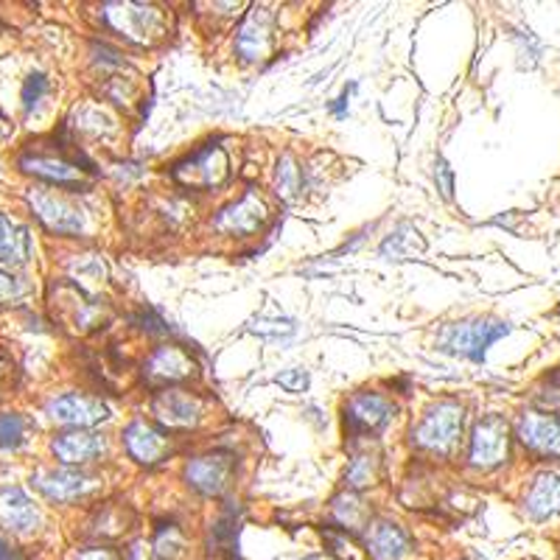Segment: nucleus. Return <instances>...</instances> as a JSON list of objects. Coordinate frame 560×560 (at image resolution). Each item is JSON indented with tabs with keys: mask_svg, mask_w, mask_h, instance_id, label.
I'll use <instances>...</instances> for the list:
<instances>
[{
	"mask_svg": "<svg viewBox=\"0 0 560 560\" xmlns=\"http://www.w3.org/2000/svg\"><path fill=\"white\" fill-rule=\"evenodd\" d=\"M31 482L51 501H76L96 487L93 476L74 471V468H42L34 474Z\"/></svg>",
	"mask_w": 560,
	"mask_h": 560,
	"instance_id": "9b49d317",
	"label": "nucleus"
},
{
	"mask_svg": "<svg viewBox=\"0 0 560 560\" xmlns=\"http://www.w3.org/2000/svg\"><path fill=\"white\" fill-rule=\"evenodd\" d=\"M124 446H127L129 457L138 460L140 466H154L168 454V437L147 420H132L124 429Z\"/></svg>",
	"mask_w": 560,
	"mask_h": 560,
	"instance_id": "f3484780",
	"label": "nucleus"
},
{
	"mask_svg": "<svg viewBox=\"0 0 560 560\" xmlns=\"http://www.w3.org/2000/svg\"><path fill=\"white\" fill-rule=\"evenodd\" d=\"M434 177H437V188H441V194L446 196V200H451L454 177H451V168H448L446 161H437V171H434Z\"/></svg>",
	"mask_w": 560,
	"mask_h": 560,
	"instance_id": "473e14b6",
	"label": "nucleus"
},
{
	"mask_svg": "<svg viewBox=\"0 0 560 560\" xmlns=\"http://www.w3.org/2000/svg\"><path fill=\"white\" fill-rule=\"evenodd\" d=\"M275 381H278L280 387L287 390V393H306L308 390V373L306 370H301V367L283 370V373H278V379Z\"/></svg>",
	"mask_w": 560,
	"mask_h": 560,
	"instance_id": "7c9ffc66",
	"label": "nucleus"
},
{
	"mask_svg": "<svg viewBox=\"0 0 560 560\" xmlns=\"http://www.w3.org/2000/svg\"><path fill=\"white\" fill-rule=\"evenodd\" d=\"M301 186H303V171L297 166L292 154H283L278 161V168H275V188H278V194L283 200H294V196L301 194Z\"/></svg>",
	"mask_w": 560,
	"mask_h": 560,
	"instance_id": "a878e982",
	"label": "nucleus"
},
{
	"mask_svg": "<svg viewBox=\"0 0 560 560\" xmlns=\"http://www.w3.org/2000/svg\"><path fill=\"white\" fill-rule=\"evenodd\" d=\"M7 120H3V115H0V138H3V135H7Z\"/></svg>",
	"mask_w": 560,
	"mask_h": 560,
	"instance_id": "4c0bfd02",
	"label": "nucleus"
},
{
	"mask_svg": "<svg viewBox=\"0 0 560 560\" xmlns=\"http://www.w3.org/2000/svg\"><path fill=\"white\" fill-rule=\"evenodd\" d=\"M0 524L12 533H31L40 524V513L23 487H3L0 491Z\"/></svg>",
	"mask_w": 560,
	"mask_h": 560,
	"instance_id": "6ab92c4d",
	"label": "nucleus"
},
{
	"mask_svg": "<svg viewBox=\"0 0 560 560\" xmlns=\"http://www.w3.org/2000/svg\"><path fill=\"white\" fill-rule=\"evenodd\" d=\"M28 205L37 214V219L60 236H79L85 230V211L79 205L60 194L56 188H31L28 191Z\"/></svg>",
	"mask_w": 560,
	"mask_h": 560,
	"instance_id": "20e7f679",
	"label": "nucleus"
},
{
	"mask_svg": "<svg viewBox=\"0 0 560 560\" xmlns=\"http://www.w3.org/2000/svg\"><path fill=\"white\" fill-rule=\"evenodd\" d=\"M23 171L34 174V177H42V180L54 182V186L65 188H79L85 182V174H81L79 163L65 161L62 154H34L26 152L21 157Z\"/></svg>",
	"mask_w": 560,
	"mask_h": 560,
	"instance_id": "dca6fc26",
	"label": "nucleus"
},
{
	"mask_svg": "<svg viewBox=\"0 0 560 560\" xmlns=\"http://www.w3.org/2000/svg\"><path fill=\"white\" fill-rule=\"evenodd\" d=\"M306 560H326V558H306Z\"/></svg>",
	"mask_w": 560,
	"mask_h": 560,
	"instance_id": "58836bf2",
	"label": "nucleus"
},
{
	"mask_svg": "<svg viewBox=\"0 0 560 560\" xmlns=\"http://www.w3.org/2000/svg\"><path fill=\"white\" fill-rule=\"evenodd\" d=\"M28 432H31L28 418L17 412L0 415V446L3 448H21L28 441Z\"/></svg>",
	"mask_w": 560,
	"mask_h": 560,
	"instance_id": "bb28decb",
	"label": "nucleus"
},
{
	"mask_svg": "<svg viewBox=\"0 0 560 560\" xmlns=\"http://www.w3.org/2000/svg\"><path fill=\"white\" fill-rule=\"evenodd\" d=\"M118 505V501H115ZM115 505H104L99 510V519H96V535H107V538H115V535L127 533V524L132 521V513H129V507H120L118 516L115 513Z\"/></svg>",
	"mask_w": 560,
	"mask_h": 560,
	"instance_id": "cd10ccee",
	"label": "nucleus"
},
{
	"mask_svg": "<svg viewBox=\"0 0 560 560\" xmlns=\"http://www.w3.org/2000/svg\"><path fill=\"white\" fill-rule=\"evenodd\" d=\"M269 219V207L267 202L260 200L255 191H247V194L241 196L239 202L233 205H227L219 216L214 219V227L219 233L227 236H253L258 233L260 227L267 225Z\"/></svg>",
	"mask_w": 560,
	"mask_h": 560,
	"instance_id": "6e6552de",
	"label": "nucleus"
},
{
	"mask_svg": "<svg viewBox=\"0 0 560 560\" xmlns=\"http://www.w3.org/2000/svg\"><path fill=\"white\" fill-rule=\"evenodd\" d=\"M395 407L379 393H356L345 407V432L351 443L376 437L393 420Z\"/></svg>",
	"mask_w": 560,
	"mask_h": 560,
	"instance_id": "423d86ee",
	"label": "nucleus"
},
{
	"mask_svg": "<svg viewBox=\"0 0 560 560\" xmlns=\"http://www.w3.org/2000/svg\"><path fill=\"white\" fill-rule=\"evenodd\" d=\"M381 474V454L379 451H370V448H365V451L354 454V460H351V466H347V485L351 487H367L373 485L376 480H379Z\"/></svg>",
	"mask_w": 560,
	"mask_h": 560,
	"instance_id": "393cba45",
	"label": "nucleus"
},
{
	"mask_svg": "<svg viewBox=\"0 0 560 560\" xmlns=\"http://www.w3.org/2000/svg\"><path fill=\"white\" fill-rule=\"evenodd\" d=\"M275 40V14L264 7H255L241 23L239 37H236V51L244 62L267 60Z\"/></svg>",
	"mask_w": 560,
	"mask_h": 560,
	"instance_id": "1a4fd4ad",
	"label": "nucleus"
},
{
	"mask_svg": "<svg viewBox=\"0 0 560 560\" xmlns=\"http://www.w3.org/2000/svg\"><path fill=\"white\" fill-rule=\"evenodd\" d=\"M17 387V361L0 351V398Z\"/></svg>",
	"mask_w": 560,
	"mask_h": 560,
	"instance_id": "c756f323",
	"label": "nucleus"
},
{
	"mask_svg": "<svg viewBox=\"0 0 560 560\" xmlns=\"http://www.w3.org/2000/svg\"><path fill=\"white\" fill-rule=\"evenodd\" d=\"M28 255H31V239H28L26 227L0 214V260L21 267L28 260Z\"/></svg>",
	"mask_w": 560,
	"mask_h": 560,
	"instance_id": "4be33fe9",
	"label": "nucleus"
},
{
	"mask_svg": "<svg viewBox=\"0 0 560 560\" xmlns=\"http://www.w3.org/2000/svg\"><path fill=\"white\" fill-rule=\"evenodd\" d=\"M0 560H21V555L14 552V549L9 547V544L3 538H0Z\"/></svg>",
	"mask_w": 560,
	"mask_h": 560,
	"instance_id": "c9c22d12",
	"label": "nucleus"
},
{
	"mask_svg": "<svg viewBox=\"0 0 560 560\" xmlns=\"http://www.w3.org/2000/svg\"><path fill=\"white\" fill-rule=\"evenodd\" d=\"M152 412L163 427L188 429L200 423L202 404L196 395L186 393V390H163V393L154 395Z\"/></svg>",
	"mask_w": 560,
	"mask_h": 560,
	"instance_id": "ddd939ff",
	"label": "nucleus"
},
{
	"mask_svg": "<svg viewBox=\"0 0 560 560\" xmlns=\"http://www.w3.org/2000/svg\"><path fill=\"white\" fill-rule=\"evenodd\" d=\"M233 476V457L230 454H202L186 466L188 485L205 496H219Z\"/></svg>",
	"mask_w": 560,
	"mask_h": 560,
	"instance_id": "9d476101",
	"label": "nucleus"
},
{
	"mask_svg": "<svg viewBox=\"0 0 560 560\" xmlns=\"http://www.w3.org/2000/svg\"><path fill=\"white\" fill-rule=\"evenodd\" d=\"M104 21L127 40L140 42V46L154 42L166 34V17L161 9L143 7V3H107Z\"/></svg>",
	"mask_w": 560,
	"mask_h": 560,
	"instance_id": "7ed1b4c3",
	"label": "nucleus"
},
{
	"mask_svg": "<svg viewBox=\"0 0 560 560\" xmlns=\"http://www.w3.org/2000/svg\"><path fill=\"white\" fill-rule=\"evenodd\" d=\"M21 294V283L12 278V275L0 272V303L12 301V297H17Z\"/></svg>",
	"mask_w": 560,
	"mask_h": 560,
	"instance_id": "72a5a7b5",
	"label": "nucleus"
},
{
	"mask_svg": "<svg viewBox=\"0 0 560 560\" xmlns=\"http://www.w3.org/2000/svg\"><path fill=\"white\" fill-rule=\"evenodd\" d=\"M365 547L376 560H398L400 555H407L409 535L393 521H373L367 524Z\"/></svg>",
	"mask_w": 560,
	"mask_h": 560,
	"instance_id": "aec40b11",
	"label": "nucleus"
},
{
	"mask_svg": "<svg viewBox=\"0 0 560 560\" xmlns=\"http://www.w3.org/2000/svg\"><path fill=\"white\" fill-rule=\"evenodd\" d=\"M510 457V427L501 415H485L474 427L471 434V466L491 471V468L505 466Z\"/></svg>",
	"mask_w": 560,
	"mask_h": 560,
	"instance_id": "0eeeda50",
	"label": "nucleus"
},
{
	"mask_svg": "<svg viewBox=\"0 0 560 560\" xmlns=\"http://www.w3.org/2000/svg\"><path fill=\"white\" fill-rule=\"evenodd\" d=\"M51 93V85H48V79L42 74H31L26 79V85H23V107H26V113H34V110L40 107L42 99Z\"/></svg>",
	"mask_w": 560,
	"mask_h": 560,
	"instance_id": "c85d7f7f",
	"label": "nucleus"
},
{
	"mask_svg": "<svg viewBox=\"0 0 560 560\" xmlns=\"http://www.w3.org/2000/svg\"><path fill=\"white\" fill-rule=\"evenodd\" d=\"M427 250V241L418 233V227L400 225L384 244H381V255L387 260H407L415 258Z\"/></svg>",
	"mask_w": 560,
	"mask_h": 560,
	"instance_id": "5701e85b",
	"label": "nucleus"
},
{
	"mask_svg": "<svg viewBox=\"0 0 560 560\" xmlns=\"http://www.w3.org/2000/svg\"><path fill=\"white\" fill-rule=\"evenodd\" d=\"M462 427H466V409L457 400H437L423 412L418 427L412 429V443L423 451L437 457H451L460 446Z\"/></svg>",
	"mask_w": 560,
	"mask_h": 560,
	"instance_id": "f257e3e1",
	"label": "nucleus"
},
{
	"mask_svg": "<svg viewBox=\"0 0 560 560\" xmlns=\"http://www.w3.org/2000/svg\"><path fill=\"white\" fill-rule=\"evenodd\" d=\"M154 547H157V555H177V549L182 547V535L177 527H168L157 533V540H154Z\"/></svg>",
	"mask_w": 560,
	"mask_h": 560,
	"instance_id": "2f4dec72",
	"label": "nucleus"
},
{
	"mask_svg": "<svg viewBox=\"0 0 560 560\" xmlns=\"http://www.w3.org/2000/svg\"><path fill=\"white\" fill-rule=\"evenodd\" d=\"M48 415H51L56 423L85 429L93 427V423H101V420H107L110 409L101 398H90V395L81 393H67L48 404Z\"/></svg>",
	"mask_w": 560,
	"mask_h": 560,
	"instance_id": "f8f14e48",
	"label": "nucleus"
},
{
	"mask_svg": "<svg viewBox=\"0 0 560 560\" xmlns=\"http://www.w3.org/2000/svg\"><path fill=\"white\" fill-rule=\"evenodd\" d=\"M331 510H334L336 524H340L342 530H351V533H359L361 527L370 524V510H367V505L356 494L336 496Z\"/></svg>",
	"mask_w": 560,
	"mask_h": 560,
	"instance_id": "b1692460",
	"label": "nucleus"
},
{
	"mask_svg": "<svg viewBox=\"0 0 560 560\" xmlns=\"http://www.w3.org/2000/svg\"><path fill=\"white\" fill-rule=\"evenodd\" d=\"M51 451L60 462L65 466H81V462H90L96 457L107 451V443L104 437L96 432H87V429H71V432L56 434L54 443H51Z\"/></svg>",
	"mask_w": 560,
	"mask_h": 560,
	"instance_id": "2eb2a0df",
	"label": "nucleus"
},
{
	"mask_svg": "<svg viewBox=\"0 0 560 560\" xmlns=\"http://www.w3.org/2000/svg\"><path fill=\"white\" fill-rule=\"evenodd\" d=\"M527 513L533 516L535 521H547L552 516L560 513V476L547 471V474L535 476L533 487L527 494Z\"/></svg>",
	"mask_w": 560,
	"mask_h": 560,
	"instance_id": "412c9836",
	"label": "nucleus"
},
{
	"mask_svg": "<svg viewBox=\"0 0 560 560\" xmlns=\"http://www.w3.org/2000/svg\"><path fill=\"white\" fill-rule=\"evenodd\" d=\"M76 560H120L115 549L107 547H93V549H85V552L76 555Z\"/></svg>",
	"mask_w": 560,
	"mask_h": 560,
	"instance_id": "f704fd0d",
	"label": "nucleus"
},
{
	"mask_svg": "<svg viewBox=\"0 0 560 560\" xmlns=\"http://www.w3.org/2000/svg\"><path fill=\"white\" fill-rule=\"evenodd\" d=\"M510 334V326L494 317H471V320L448 322L437 334V351L451 356H466L471 361H482L487 347Z\"/></svg>",
	"mask_w": 560,
	"mask_h": 560,
	"instance_id": "f03ea898",
	"label": "nucleus"
},
{
	"mask_svg": "<svg viewBox=\"0 0 560 560\" xmlns=\"http://www.w3.org/2000/svg\"><path fill=\"white\" fill-rule=\"evenodd\" d=\"M521 443L544 457H560V418L547 412H524L519 418Z\"/></svg>",
	"mask_w": 560,
	"mask_h": 560,
	"instance_id": "4468645a",
	"label": "nucleus"
},
{
	"mask_svg": "<svg viewBox=\"0 0 560 560\" xmlns=\"http://www.w3.org/2000/svg\"><path fill=\"white\" fill-rule=\"evenodd\" d=\"M143 373L152 381H161V384H177V381H186L194 376V359L182 347L163 345L149 356Z\"/></svg>",
	"mask_w": 560,
	"mask_h": 560,
	"instance_id": "a211bd4d",
	"label": "nucleus"
},
{
	"mask_svg": "<svg viewBox=\"0 0 560 560\" xmlns=\"http://www.w3.org/2000/svg\"><path fill=\"white\" fill-rule=\"evenodd\" d=\"M345 107H347V90H345V93H342V99L334 104V113L336 115H345Z\"/></svg>",
	"mask_w": 560,
	"mask_h": 560,
	"instance_id": "e433bc0d",
	"label": "nucleus"
},
{
	"mask_svg": "<svg viewBox=\"0 0 560 560\" xmlns=\"http://www.w3.org/2000/svg\"><path fill=\"white\" fill-rule=\"evenodd\" d=\"M174 182H180L186 188H216L230 177V161H227V152L216 143L211 147H202L200 152H194L191 157L180 161L171 168Z\"/></svg>",
	"mask_w": 560,
	"mask_h": 560,
	"instance_id": "39448f33",
	"label": "nucleus"
}]
</instances>
